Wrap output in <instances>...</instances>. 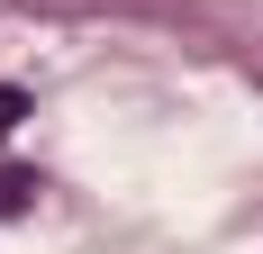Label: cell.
<instances>
[{
    "label": "cell",
    "mask_w": 263,
    "mask_h": 254,
    "mask_svg": "<svg viewBox=\"0 0 263 254\" xmlns=\"http://www.w3.org/2000/svg\"><path fill=\"white\" fill-rule=\"evenodd\" d=\"M27 200H36V173H0V218H18Z\"/></svg>",
    "instance_id": "6da1fadb"
},
{
    "label": "cell",
    "mask_w": 263,
    "mask_h": 254,
    "mask_svg": "<svg viewBox=\"0 0 263 254\" xmlns=\"http://www.w3.org/2000/svg\"><path fill=\"white\" fill-rule=\"evenodd\" d=\"M18 118H27V91H18V82H0V136H9Z\"/></svg>",
    "instance_id": "7a4b0ae2"
}]
</instances>
